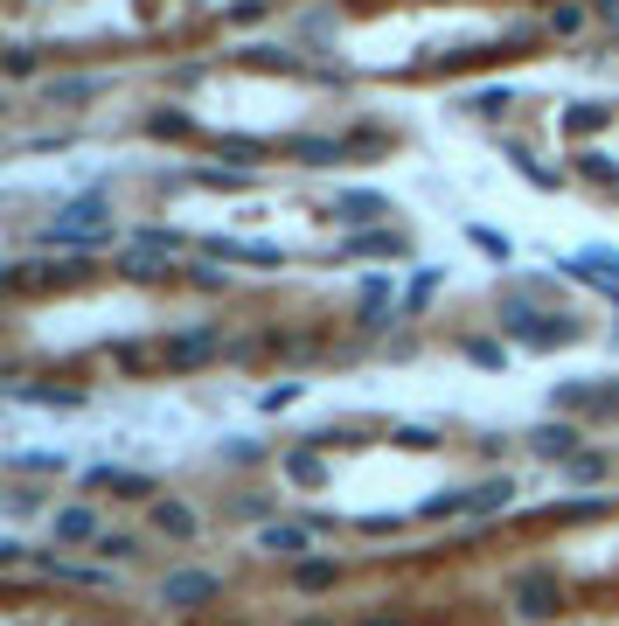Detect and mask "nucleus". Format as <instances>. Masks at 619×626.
<instances>
[{
    "label": "nucleus",
    "instance_id": "f257e3e1",
    "mask_svg": "<svg viewBox=\"0 0 619 626\" xmlns=\"http://www.w3.org/2000/svg\"><path fill=\"white\" fill-rule=\"evenodd\" d=\"M501 334L522 341V348H571V341H578V320L557 313V307H536V300H522V293H508V300H501Z\"/></svg>",
    "mask_w": 619,
    "mask_h": 626
},
{
    "label": "nucleus",
    "instance_id": "1a4fd4ad",
    "mask_svg": "<svg viewBox=\"0 0 619 626\" xmlns=\"http://www.w3.org/2000/svg\"><path fill=\"white\" fill-rule=\"evenodd\" d=\"M258 550L279 557V564H300V557L313 550V529L307 522H265V529H258Z\"/></svg>",
    "mask_w": 619,
    "mask_h": 626
},
{
    "label": "nucleus",
    "instance_id": "a211bd4d",
    "mask_svg": "<svg viewBox=\"0 0 619 626\" xmlns=\"http://www.w3.org/2000/svg\"><path fill=\"white\" fill-rule=\"evenodd\" d=\"M334 578H341L334 557H300L293 564V592H334Z\"/></svg>",
    "mask_w": 619,
    "mask_h": 626
},
{
    "label": "nucleus",
    "instance_id": "f8f14e48",
    "mask_svg": "<svg viewBox=\"0 0 619 626\" xmlns=\"http://www.w3.org/2000/svg\"><path fill=\"white\" fill-rule=\"evenodd\" d=\"M154 529L167 536V543H195V536H202V515H195L188 501H174V494H160V501H154Z\"/></svg>",
    "mask_w": 619,
    "mask_h": 626
},
{
    "label": "nucleus",
    "instance_id": "b1692460",
    "mask_svg": "<svg viewBox=\"0 0 619 626\" xmlns=\"http://www.w3.org/2000/svg\"><path fill=\"white\" fill-rule=\"evenodd\" d=\"M91 550H98V557H112V564H133V557H140V536H126V529H105Z\"/></svg>",
    "mask_w": 619,
    "mask_h": 626
},
{
    "label": "nucleus",
    "instance_id": "423d86ee",
    "mask_svg": "<svg viewBox=\"0 0 619 626\" xmlns=\"http://www.w3.org/2000/svg\"><path fill=\"white\" fill-rule=\"evenodd\" d=\"M216 355H223V334H216V327H181V334L160 348L167 369H202V362H216Z\"/></svg>",
    "mask_w": 619,
    "mask_h": 626
},
{
    "label": "nucleus",
    "instance_id": "58836bf2",
    "mask_svg": "<svg viewBox=\"0 0 619 626\" xmlns=\"http://www.w3.org/2000/svg\"><path fill=\"white\" fill-rule=\"evenodd\" d=\"M362 626H397V620H362Z\"/></svg>",
    "mask_w": 619,
    "mask_h": 626
},
{
    "label": "nucleus",
    "instance_id": "39448f33",
    "mask_svg": "<svg viewBox=\"0 0 619 626\" xmlns=\"http://www.w3.org/2000/svg\"><path fill=\"white\" fill-rule=\"evenodd\" d=\"M397 209H390V195H376V188H341L334 195V223H348V230H383Z\"/></svg>",
    "mask_w": 619,
    "mask_h": 626
},
{
    "label": "nucleus",
    "instance_id": "0eeeda50",
    "mask_svg": "<svg viewBox=\"0 0 619 626\" xmlns=\"http://www.w3.org/2000/svg\"><path fill=\"white\" fill-rule=\"evenodd\" d=\"M49 536H56L63 550H77V543H98L105 529H98V508L70 501V508H49Z\"/></svg>",
    "mask_w": 619,
    "mask_h": 626
},
{
    "label": "nucleus",
    "instance_id": "412c9836",
    "mask_svg": "<svg viewBox=\"0 0 619 626\" xmlns=\"http://www.w3.org/2000/svg\"><path fill=\"white\" fill-rule=\"evenodd\" d=\"M0 70H7V84H28V77H35V70H42V49H35V42H14V49H7V63H0Z\"/></svg>",
    "mask_w": 619,
    "mask_h": 626
},
{
    "label": "nucleus",
    "instance_id": "473e14b6",
    "mask_svg": "<svg viewBox=\"0 0 619 626\" xmlns=\"http://www.w3.org/2000/svg\"><path fill=\"white\" fill-rule=\"evenodd\" d=\"M466 237H473L487 258H508V237H494V230H466Z\"/></svg>",
    "mask_w": 619,
    "mask_h": 626
},
{
    "label": "nucleus",
    "instance_id": "bb28decb",
    "mask_svg": "<svg viewBox=\"0 0 619 626\" xmlns=\"http://www.w3.org/2000/svg\"><path fill=\"white\" fill-rule=\"evenodd\" d=\"M564 473H571V480H578V487H592V480H606V460H599V453H578V460H564Z\"/></svg>",
    "mask_w": 619,
    "mask_h": 626
},
{
    "label": "nucleus",
    "instance_id": "2eb2a0df",
    "mask_svg": "<svg viewBox=\"0 0 619 626\" xmlns=\"http://www.w3.org/2000/svg\"><path fill=\"white\" fill-rule=\"evenodd\" d=\"M202 251H209V258H223V265H286V251H279V244H237V237H209Z\"/></svg>",
    "mask_w": 619,
    "mask_h": 626
},
{
    "label": "nucleus",
    "instance_id": "6e6552de",
    "mask_svg": "<svg viewBox=\"0 0 619 626\" xmlns=\"http://www.w3.org/2000/svg\"><path fill=\"white\" fill-rule=\"evenodd\" d=\"M84 487H98V494H112V501H147V494H160L154 473H126V467H91Z\"/></svg>",
    "mask_w": 619,
    "mask_h": 626
},
{
    "label": "nucleus",
    "instance_id": "a878e982",
    "mask_svg": "<svg viewBox=\"0 0 619 626\" xmlns=\"http://www.w3.org/2000/svg\"><path fill=\"white\" fill-rule=\"evenodd\" d=\"M390 300H397V286H390V279H369V286H362V320H383Z\"/></svg>",
    "mask_w": 619,
    "mask_h": 626
},
{
    "label": "nucleus",
    "instance_id": "6ab92c4d",
    "mask_svg": "<svg viewBox=\"0 0 619 626\" xmlns=\"http://www.w3.org/2000/svg\"><path fill=\"white\" fill-rule=\"evenodd\" d=\"M167 272H174V251H154V244L126 251V279H167Z\"/></svg>",
    "mask_w": 619,
    "mask_h": 626
},
{
    "label": "nucleus",
    "instance_id": "393cba45",
    "mask_svg": "<svg viewBox=\"0 0 619 626\" xmlns=\"http://www.w3.org/2000/svg\"><path fill=\"white\" fill-rule=\"evenodd\" d=\"M453 515H473V487H466V494H439V501H425V522H453Z\"/></svg>",
    "mask_w": 619,
    "mask_h": 626
},
{
    "label": "nucleus",
    "instance_id": "c756f323",
    "mask_svg": "<svg viewBox=\"0 0 619 626\" xmlns=\"http://www.w3.org/2000/svg\"><path fill=\"white\" fill-rule=\"evenodd\" d=\"M508 105H515V98H508V91H473V112H480V119H501V112H508Z\"/></svg>",
    "mask_w": 619,
    "mask_h": 626
},
{
    "label": "nucleus",
    "instance_id": "72a5a7b5",
    "mask_svg": "<svg viewBox=\"0 0 619 626\" xmlns=\"http://www.w3.org/2000/svg\"><path fill=\"white\" fill-rule=\"evenodd\" d=\"M432 293H439V272H418V279H411V307H425Z\"/></svg>",
    "mask_w": 619,
    "mask_h": 626
},
{
    "label": "nucleus",
    "instance_id": "4c0bfd02",
    "mask_svg": "<svg viewBox=\"0 0 619 626\" xmlns=\"http://www.w3.org/2000/svg\"><path fill=\"white\" fill-rule=\"evenodd\" d=\"M592 7H599V14H606V21L619 28V0H592Z\"/></svg>",
    "mask_w": 619,
    "mask_h": 626
},
{
    "label": "nucleus",
    "instance_id": "5701e85b",
    "mask_svg": "<svg viewBox=\"0 0 619 626\" xmlns=\"http://www.w3.org/2000/svg\"><path fill=\"white\" fill-rule=\"evenodd\" d=\"M592 404H599L592 383H557V390H550V411H592Z\"/></svg>",
    "mask_w": 619,
    "mask_h": 626
},
{
    "label": "nucleus",
    "instance_id": "4468645a",
    "mask_svg": "<svg viewBox=\"0 0 619 626\" xmlns=\"http://www.w3.org/2000/svg\"><path fill=\"white\" fill-rule=\"evenodd\" d=\"M564 272L585 279V286H599V293H619V251H578Z\"/></svg>",
    "mask_w": 619,
    "mask_h": 626
},
{
    "label": "nucleus",
    "instance_id": "9b49d317",
    "mask_svg": "<svg viewBox=\"0 0 619 626\" xmlns=\"http://www.w3.org/2000/svg\"><path fill=\"white\" fill-rule=\"evenodd\" d=\"M279 473H286V480H293V487H327V453H320V446H286V453H279Z\"/></svg>",
    "mask_w": 619,
    "mask_h": 626
},
{
    "label": "nucleus",
    "instance_id": "aec40b11",
    "mask_svg": "<svg viewBox=\"0 0 619 626\" xmlns=\"http://www.w3.org/2000/svg\"><path fill=\"white\" fill-rule=\"evenodd\" d=\"M508 501H515V480H508V473H494V480L473 487V515H501Z\"/></svg>",
    "mask_w": 619,
    "mask_h": 626
},
{
    "label": "nucleus",
    "instance_id": "e433bc0d",
    "mask_svg": "<svg viewBox=\"0 0 619 626\" xmlns=\"http://www.w3.org/2000/svg\"><path fill=\"white\" fill-rule=\"evenodd\" d=\"M154 133H188V112H154Z\"/></svg>",
    "mask_w": 619,
    "mask_h": 626
},
{
    "label": "nucleus",
    "instance_id": "ea45409f",
    "mask_svg": "<svg viewBox=\"0 0 619 626\" xmlns=\"http://www.w3.org/2000/svg\"><path fill=\"white\" fill-rule=\"evenodd\" d=\"M300 626H327V620H300Z\"/></svg>",
    "mask_w": 619,
    "mask_h": 626
},
{
    "label": "nucleus",
    "instance_id": "c9c22d12",
    "mask_svg": "<svg viewBox=\"0 0 619 626\" xmlns=\"http://www.w3.org/2000/svg\"><path fill=\"white\" fill-rule=\"evenodd\" d=\"M223 154H230V160H258V154H265V140H223Z\"/></svg>",
    "mask_w": 619,
    "mask_h": 626
},
{
    "label": "nucleus",
    "instance_id": "7c9ffc66",
    "mask_svg": "<svg viewBox=\"0 0 619 626\" xmlns=\"http://www.w3.org/2000/svg\"><path fill=\"white\" fill-rule=\"evenodd\" d=\"M14 467L21 473H63V460L56 453H14Z\"/></svg>",
    "mask_w": 619,
    "mask_h": 626
},
{
    "label": "nucleus",
    "instance_id": "ddd939ff",
    "mask_svg": "<svg viewBox=\"0 0 619 626\" xmlns=\"http://www.w3.org/2000/svg\"><path fill=\"white\" fill-rule=\"evenodd\" d=\"M279 154H293L300 167H334V160H348V140H327V133H293Z\"/></svg>",
    "mask_w": 619,
    "mask_h": 626
},
{
    "label": "nucleus",
    "instance_id": "f03ea898",
    "mask_svg": "<svg viewBox=\"0 0 619 626\" xmlns=\"http://www.w3.org/2000/svg\"><path fill=\"white\" fill-rule=\"evenodd\" d=\"M42 244H49V251H70V244H112L105 195H77L70 209H56V223H42Z\"/></svg>",
    "mask_w": 619,
    "mask_h": 626
},
{
    "label": "nucleus",
    "instance_id": "20e7f679",
    "mask_svg": "<svg viewBox=\"0 0 619 626\" xmlns=\"http://www.w3.org/2000/svg\"><path fill=\"white\" fill-rule=\"evenodd\" d=\"M508 599H515L522 620H550V613L564 606V585H557V571H522V578L508 585Z\"/></svg>",
    "mask_w": 619,
    "mask_h": 626
},
{
    "label": "nucleus",
    "instance_id": "7ed1b4c3",
    "mask_svg": "<svg viewBox=\"0 0 619 626\" xmlns=\"http://www.w3.org/2000/svg\"><path fill=\"white\" fill-rule=\"evenodd\" d=\"M209 599H223V578L216 571H167L160 578V606H174V613H195Z\"/></svg>",
    "mask_w": 619,
    "mask_h": 626
},
{
    "label": "nucleus",
    "instance_id": "f3484780",
    "mask_svg": "<svg viewBox=\"0 0 619 626\" xmlns=\"http://www.w3.org/2000/svg\"><path fill=\"white\" fill-rule=\"evenodd\" d=\"M397 251H404V237H397L390 223H383V230H355V237L341 244V258H397Z\"/></svg>",
    "mask_w": 619,
    "mask_h": 626
},
{
    "label": "nucleus",
    "instance_id": "c85d7f7f",
    "mask_svg": "<svg viewBox=\"0 0 619 626\" xmlns=\"http://www.w3.org/2000/svg\"><path fill=\"white\" fill-rule=\"evenodd\" d=\"M550 28H557V35H578V28H585V7H571V0L550 7Z\"/></svg>",
    "mask_w": 619,
    "mask_h": 626
},
{
    "label": "nucleus",
    "instance_id": "f704fd0d",
    "mask_svg": "<svg viewBox=\"0 0 619 626\" xmlns=\"http://www.w3.org/2000/svg\"><path fill=\"white\" fill-rule=\"evenodd\" d=\"M28 508H42V494H35V487H14V494H7V515H28Z\"/></svg>",
    "mask_w": 619,
    "mask_h": 626
},
{
    "label": "nucleus",
    "instance_id": "cd10ccee",
    "mask_svg": "<svg viewBox=\"0 0 619 626\" xmlns=\"http://www.w3.org/2000/svg\"><path fill=\"white\" fill-rule=\"evenodd\" d=\"M578 167H585L592 181H619V160H613V154H599V147H585V154H578Z\"/></svg>",
    "mask_w": 619,
    "mask_h": 626
},
{
    "label": "nucleus",
    "instance_id": "dca6fc26",
    "mask_svg": "<svg viewBox=\"0 0 619 626\" xmlns=\"http://www.w3.org/2000/svg\"><path fill=\"white\" fill-rule=\"evenodd\" d=\"M98 91H105L98 70H84V77H49V84H42V105H91Z\"/></svg>",
    "mask_w": 619,
    "mask_h": 626
},
{
    "label": "nucleus",
    "instance_id": "9d476101",
    "mask_svg": "<svg viewBox=\"0 0 619 626\" xmlns=\"http://www.w3.org/2000/svg\"><path fill=\"white\" fill-rule=\"evenodd\" d=\"M578 439H585V432H578L571 418H550V425L529 432V453H536V460H578Z\"/></svg>",
    "mask_w": 619,
    "mask_h": 626
},
{
    "label": "nucleus",
    "instance_id": "4be33fe9",
    "mask_svg": "<svg viewBox=\"0 0 619 626\" xmlns=\"http://www.w3.org/2000/svg\"><path fill=\"white\" fill-rule=\"evenodd\" d=\"M606 119H613L606 105H571V112H564V133H571V140H585V133H599Z\"/></svg>",
    "mask_w": 619,
    "mask_h": 626
},
{
    "label": "nucleus",
    "instance_id": "2f4dec72",
    "mask_svg": "<svg viewBox=\"0 0 619 626\" xmlns=\"http://www.w3.org/2000/svg\"><path fill=\"white\" fill-rule=\"evenodd\" d=\"M21 564H35V557H28L21 536H7V543H0V571H21Z\"/></svg>",
    "mask_w": 619,
    "mask_h": 626
}]
</instances>
